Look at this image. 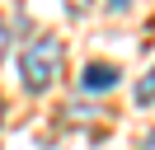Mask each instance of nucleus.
Returning <instances> with one entry per match:
<instances>
[{
    "mask_svg": "<svg viewBox=\"0 0 155 150\" xmlns=\"http://www.w3.org/2000/svg\"><path fill=\"white\" fill-rule=\"evenodd\" d=\"M141 150H155V131H150V136H146V141H141Z\"/></svg>",
    "mask_w": 155,
    "mask_h": 150,
    "instance_id": "nucleus-5",
    "label": "nucleus"
},
{
    "mask_svg": "<svg viewBox=\"0 0 155 150\" xmlns=\"http://www.w3.org/2000/svg\"><path fill=\"white\" fill-rule=\"evenodd\" d=\"M61 66H66V42L57 33H42L19 52V80L28 94H47L61 80Z\"/></svg>",
    "mask_w": 155,
    "mask_h": 150,
    "instance_id": "nucleus-1",
    "label": "nucleus"
},
{
    "mask_svg": "<svg viewBox=\"0 0 155 150\" xmlns=\"http://www.w3.org/2000/svg\"><path fill=\"white\" fill-rule=\"evenodd\" d=\"M132 99L141 103V108H150V103H155V66H150V70L141 75V80H136V89H132Z\"/></svg>",
    "mask_w": 155,
    "mask_h": 150,
    "instance_id": "nucleus-3",
    "label": "nucleus"
},
{
    "mask_svg": "<svg viewBox=\"0 0 155 150\" xmlns=\"http://www.w3.org/2000/svg\"><path fill=\"white\" fill-rule=\"evenodd\" d=\"M0 117H5V99H0Z\"/></svg>",
    "mask_w": 155,
    "mask_h": 150,
    "instance_id": "nucleus-6",
    "label": "nucleus"
},
{
    "mask_svg": "<svg viewBox=\"0 0 155 150\" xmlns=\"http://www.w3.org/2000/svg\"><path fill=\"white\" fill-rule=\"evenodd\" d=\"M5 47H10V28H5V14H0V56H5Z\"/></svg>",
    "mask_w": 155,
    "mask_h": 150,
    "instance_id": "nucleus-4",
    "label": "nucleus"
},
{
    "mask_svg": "<svg viewBox=\"0 0 155 150\" xmlns=\"http://www.w3.org/2000/svg\"><path fill=\"white\" fill-rule=\"evenodd\" d=\"M117 80H122V70L113 61H89L80 70V94H108V89H117Z\"/></svg>",
    "mask_w": 155,
    "mask_h": 150,
    "instance_id": "nucleus-2",
    "label": "nucleus"
}]
</instances>
